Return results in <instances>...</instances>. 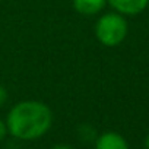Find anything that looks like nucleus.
<instances>
[{"label": "nucleus", "mask_w": 149, "mask_h": 149, "mask_svg": "<svg viewBox=\"0 0 149 149\" xmlns=\"http://www.w3.org/2000/svg\"><path fill=\"white\" fill-rule=\"evenodd\" d=\"M53 126L51 108L37 100H26L15 104L6 117L8 133L19 140H37Z\"/></svg>", "instance_id": "obj_1"}, {"label": "nucleus", "mask_w": 149, "mask_h": 149, "mask_svg": "<svg viewBox=\"0 0 149 149\" xmlns=\"http://www.w3.org/2000/svg\"><path fill=\"white\" fill-rule=\"evenodd\" d=\"M50 149H73V148L69 146V145H66V143H57V145L51 146Z\"/></svg>", "instance_id": "obj_8"}, {"label": "nucleus", "mask_w": 149, "mask_h": 149, "mask_svg": "<svg viewBox=\"0 0 149 149\" xmlns=\"http://www.w3.org/2000/svg\"><path fill=\"white\" fill-rule=\"evenodd\" d=\"M143 146H145V149H149V133L146 134V137L143 140Z\"/></svg>", "instance_id": "obj_9"}, {"label": "nucleus", "mask_w": 149, "mask_h": 149, "mask_svg": "<svg viewBox=\"0 0 149 149\" xmlns=\"http://www.w3.org/2000/svg\"><path fill=\"white\" fill-rule=\"evenodd\" d=\"M95 149H130L127 140L117 132H104L95 137Z\"/></svg>", "instance_id": "obj_4"}, {"label": "nucleus", "mask_w": 149, "mask_h": 149, "mask_svg": "<svg viewBox=\"0 0 149 149\" xmlns=\"http://www.w3.org/2000/svg\"><path fill=\"white\" fill-rule=\"evenodd\" d=\"M107 3L123 16H136L148 9L149 0H107Z\"/></svg>", "instance_id": "obj_3"}, {"label": "nucleus", "mask_w": 149, "mask_h": 149, "mask_svg": "<svg viewBox=\"0 0 149 149\" xmlns=\"http://www.w3.org/2000/svg\"><path fill=\"white\" fill-rule=\"evenodd\" d=\"M72 5L79 15L94 16L104 10V8L107 6V0H73Z\"/></svg>", "instance_id": "obj_5"}, {"label": "nucleus", "mask_w": 149, "mask_h": 149, "mask_svg": "<svg viewBox=\"0 0 149 149\" xmlns=\"http://www.w3.org/2000/svg\"><path fill=\"white\" fill-rule=\"evenodd\" d=\"M8 134V127H6V121H3L0 118V142H2Z\"/></svg>", "instance_id": "obj_7"}, {"label": "nucleus", "mask_w": 149, "mask_h": 149, "mask_svg": "<svg viewBox=\"0 0 149 149\" xmlns=\"http://www.w3.org/2000/svg\"><path fill=\"white\" fill-rule=\"evenodd\" d=\"M148 22H149V6H148Z\"/></svg>", "instance_id": "obj_10"}, {"label": "nucleus", "mask_w": 149, "mask_h": 149, "mask_svg": "<svg viewBox=\"0 0 149 149\" xmlns=\"http://www.w3.org/2000/svg\"><path fill=\"white\" fill-rule=\"evenodd\" d=\"M6 101H8V91L5 86L0 85V108L6 104Z\"/></svg>", "instance_id": "obj_6"}, {"label": "nucleus", "mask_w": 149, "mask_h": 149, "mask_svg": "<svg viewBox=\"0 0 149 149\" xmlns=\"http://www.w3.org/2000/svg\"><path fill=\"white\" fill-rule=\"evenodd\" d=\"M129 32L127 21L123 15L117 12H108L100 16L95 24V37L104 47H117L120 45Z\"/></svg>", "instance_id": "obj_2"}]
</instances>
